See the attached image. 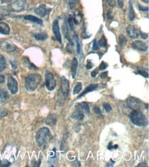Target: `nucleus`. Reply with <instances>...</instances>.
<instances>
[{
    "label": "nucleus",
    "instance_id": "obj_1",
    "mask_svg": "<svg viewBox=\"0 0 149 167\" xmlns=\"http://www.w3.org/2000/svg\"><path fill=\"white\" fill-rule=\"evenodd\" d=\"M50 131L47 128H42L38 130L36 134V141L41 149H45L51 140Z\"/></svg>",
    "mask_w": 149,
    "mask_h": 167
},
{
    "label": "nucleus",
    "instance_id": "obj_2",
    "mask_svg": "<svg viewBox=\"0 0 149 167\" xmlns=\"http://www.w3.org/2000/svg\"><path fill=\"white\" fill-rule=\"evenodd\" d=\"M41 81V76L39 74H30L25 80V87L28 91H34Z\"/></svg>",
    "mask_w": 149,
    "mask_h": 167
},
{
    "label": "nucleus",
    "instance_id": "obj_3",
    "mask_svg": "<svg viewBox=\"0 0 149 167\" xmlns=\"http://www.w3.org/2000/svg\"><path fill=\"white\" fill-rule=\"evenodd\" d=\"M130 120L133 124L137 126L143 127L147 124V119L144 114L139 110H134L130 114Z\"/></svg>",
    "mask_w": 149,
    "mask_h": 167
},
{
    "label": "nucleus",
    "instance_id": "obj_4",
    "mask_svg": "<svg viewBox=\"0 0 149 167\" xmlns=\"http://www.w3.org/2000/svg\"><path fill=\"white\" fill-rule=\"evenodd\" d=\"M70 93V83L65 77H62L61 79V88L59 90L58 97L60 99H66Z\"/></svg>",
    "mask_w": 149,
    "mask_h": 167
},
{
    "label": "nucleus",
    "instance_id": "obj_5",
    "mask_svg": "<svg viewBox=\"0 0 149 167\" xmlns=\"http://www.w3.org/2000/svg\"><path fill=\"white\" fill-rule=\"evenodd\" d=\"M27 6V1H25V0H17V1L10 3L9 6H8L7 8L9 12H19L26 9Z\"/></svg>",
    "mask_w": 149,
    "mask_h": 167
},
{
    "label": "nucleus",
    "instance_id": "obj_6",
    "mask_svg": "<svg viewBox=\"0 0 149 167\" xmlns=\"http://www.w3.org/2000/svg\"><path fill=\"white\" fill-rule=\"evenodd\" d=\"M45 86L49 91H53L56 87V80L54 79V77L53 74L49 71H46L45 74Z\"/></svg>",
    "mask_w": 149,
    "mask_h": 167
},
{
    "label": "nucleus",
    "instance_id": "obj_7",
    "mask_svg": "<svg viewBox=\"0 0 149 167\" xmlns=\"http://www.w3.org/2000/svg\"><path fill=\"white\" fill-rule=\"evenodd\" d=\"M127 102L129 107L133 110H138L140 108H142V102L139 99H137V98L129 97L127 99Z\"/></svg>",
    "mask_w": 149,
    "mask_h": 167
},
{
    "label": "nucleus",
    "instance_id": "obj_8",
    "mask_svg": "<svg viewBox=\"0 0 149 167\" xmlns=\"http://www.w3.org/2000/svg\"><path fill=\"white\" fill-rule=\"evenodd\" d=\"M0 48L1 50L6 52H13L17 49V47L12 42L9 41H3L0 44Z\"/></svg>",
    "mask_w": 149,
    "mask_h": 167
},
{
    "label": "nucleus",
    "instance_id": "obj_9",
    "mask_svg": "<svg viewBox=\"0 0 149 167\" xmlns=\"http://www.w3.org/2000/svg\"><path fill=\"white\" fill-rule=\"evenodd\" d=\"M8 88L13 95L16 94L18 91V83L12 76H9L8 79Z\"/></svg>",
    "mask_w": 149,
    "mask_h": 167
},
{
    "label": "nucleus",
    "instance_id": "obj_10",
    "mask_svg": "<svg viewBox=\"0 0 149 167\" xmlns=\"http://www.w3.org/2000/svg\"><path fill=\"white\" fill-rule=\"evenodd\" d=\"M131 47L134 49L141 51H146L148 49V46L144 42L141 41H135L131 43Z\"/></svg>",
    "mask_w": 149,
    "mask_h": 167
},
{
    "label": "nucleus",
    "instance_id": "obj_11",
    "mask_svg": "<svg viewBox=\"0 0 149 167\" xmlns=\"http://www.w3.org/2000/svg\"><path fill=\"white\" fill-rule=\"evenodd\" d=\"M52 30L54 32L55 37H56V40L58 41L60 43H62V38H61V35L60 32V29H59L58 26V21L56 19L54 21L52 24Z\"/></svg>",
    "mask_w": 149,
    "mask_h": 167
},
{
    "label": "nucleus",
    "instance_id": "obj_12",
    "mask_svg": "<svg viewBox=\"0 0 149 167\" xmlns=\"http://www.w3.org/2000/svg\"><path fill=\"white\" fill-rule=\"evenodd\" d=\"M49 10H50L47 9L46 6L43 4L37 7V8L34 9V12H35L37 15H39V17H45L47 14H48Z\"/></svg>",
    "mask_w": 149,
    "mask_h": 167
},
{
    "label": "nucleus",
    "instance_id": "obj_13",
    "mask_svg": "<svg viewBox=\"0 0 149 167\" xmlns=\"http://www.w3.org/2000/svg\"><path fill=\"white\" fill-rule=\"evenodd\" d=\"M127 32L129 37L132 38H136L139 36V32L138 30L135 28V26H132V25H129L127 28Z\"/></svg>",
    "mask_w": 149,
    "mask_h": 167
},
{
    "label": "nucleus",
    "instance_id": "obj_14",
    "mask_svg": "<svg viewBox=\"0 0 149 167\" xmlns=\"http://www.w3.org/2000/svg\"><path fill=\"white\" fill-rule=\"evenodd\" d=\"M76 110H78L80 112H83V114H89V107L88 103H78L76 106Z\"/></svg>",
    "mask_w": 149,
    "mask_h": 167
},
{
    "label": "nucleus",
    "instance_id": "obj_15",
    "mask_svg": "<svg viewBox=\"0 0 149 167\" xmlns=\"http://www.w3.org/2000/svg\"><path fill=\"white\" fill-rule=\"evenodd\" d=\"M57 118L56 114H49L45 119V123L49 126H54L56 123Z\"/></svg>",
    "mask_w": 149,
    "mask_h": 167
},
{
    "label": "nucleus",
    "instance_id": "obj_16",
    "mask_svg": "<svg viewBox=\"0 0 149 167\" xmlns=\"http://www.w3.org/2000/svg\"><path fill=\"white\" fill-rule=\"evenodd\" d=\"M0 34L4 35L10 34V27L4 22H0Z\"/></svg>",
    "mask_w": 149,
    "mask_h": 167
},
{
    "label": "nucleus",
    "instance_id": "obj_17",
    "mask_svg": "<svg viewBox=\"0 0 149 167\" xmlns=\"http://www.w3.org/2000/svg\"><path fill=\"white\" fill-rule=\"evenodd\" d=\"M98 86V84H90V85L88 86L87 88H86V89L83 92V93L81 94V95L78 96V97H77V99H79L80 97H83V96H84L85 95H86V94H87L88 93H89V92L95 91V89H97Z\"/></svg>",
    "mask_w": 149,
    "mask_h": 167
},
{
    "label": "nucleus",
    "instance_id": "obj_18",
    "mask_svg": "<svg viewBox=\"0 0 149 167\" xmlns=\"http://www.w3.org/2000/svg\"><path fill=\"white\" fill-rule=\"evenodd\" d=\"M24 18L26 19V20L30 21L32 23H35V24H37L39 25L43 24V21H42L41 19L38 18L37 17L32 16V15H26V16H24Z\"/></svg>",
    "mask_w": 149,
    "mask_h": 167
},
{
    "label": "nucleus",
    "instance_id": "obj_19",
    "mask_svg": "<svg viewBox=\"0 0 149 167\" xmlns=\"http://www.w3.org/2000/svg\"><path fill=\"white\" fill-rule=\"evenodd\" d=\"M77 67H78V60H77V59L76 58H74L73 60H72V66H71L72 75V78H73L74 79L76 78Z\"/></svg>",
    "mask_w": 149,
    "mask_h": 167
},
{
    "label": "nucleus",
    "instance_id": "obj_20",
    "mask_svg": "<svg viewBox=\"0 0 149 167\" xmlns=\"http://www.w3.org/2000/svg\"><path fill=\"white\" fill-rule=\"evenodd\" d=\"M71 117L73 118V119H75L77 121H82V120H83V118H84V114L83 112L78 111V110H76L72 114Z\"/></svg>",
    "mask_w": 149,
    "mask_h": 167
},
{
    "label": "nucleus",
    "instance_id": "obj_21",
    "mask_svg": "<svg viewBox=\"0 0 149 167\" xmlns=\"http://www.w3.org/2000/svg\"><path fill=\"white\" fill-rule=\"evenodd\" d=\"M62 30H63V32L64 36H65L67 39L68 40L69 42H70V43L72 45H73V42H72V38H71V37H70V34H69V30H68V26H67L66 24H65L64 26H63Z\"/></svg>",
    "mask_w": 149,
    "mask_h": 167
},
{
    "label": "nucleus",
    "instance_id": "obj_22",
    "mask_svg": "<svg viewBox=\"0 0 149 167\" xmlns=\"http://www.w3.org/2000/svg\"><path fill=\"white\" fill-rule=\"evenodd\" d=\"M8 97L9 96L7 92L5 90L0 88V103L4 102L5 101H6L8 99Z\"/></svg>",
    "mask_w": 149,
    "mask_h": 167
},
{
    "label": "nucleus",
    "instance_id": "obj_23",
    "mask_svg": "<svg viewBox=\"0 0 149 167\" xmlns=\"http://www.w3.org/2000/svg\"><path fill=\"white\" fill-rule=\"evenodd\" d=\"M23 62H24L25 66L28 67L30 69H37V67L34 66L32 62H30V61L28 58H23Z\"/></svg>",
    "mask_w": 149,
    "mask_h": 167
},
{
    "label": "nucleus",
    "instance_id": "obj_24",
    "mask_svg": "<svg viewBox=\"0 0 149 167\" xmlns=\"http://www.w3.org/2000/svg\"><path fill=\"white\" fill-rule=\"evenodd\" d=\"M137 72H138L140 75H142V76H144V78H148V69H146L145 67H137Z\"/></svg>",
    "mask_w": 149,
    "mask_h": 167
},
{
    "label": "nucleus",
    "instance_id": "obj_25",
    "mask_svg": "<svg viewBox=\"0 0 149 167\" xmlns=\"http://www.w3.org/2000/svg\"><path fill=\"white\" fill-rule=\"evenodd\" d=\"M129 17L130 21H133V19H135V12L134 10H133V3L132 1H129Z\"/></svg>",
    "mask_w": 149,
    "mask_h": 167
},
{
    "label": "nucleus",
    "instance_id": "obj_26",
    "mask_svg": "<svg viewBox=\"0 0 149 167\" xmlns=\"http://www.w3.org/2000/svg\"><path fill=\"white\" fill-rule=\"evenodd\" d=\"M34 38L37 41H45L47 38V34L44 32H41V33H37L34 34Z\"/></svg>",
    "mask_w": 149,
    "mask_h": 167
},
{
    "label": "nucleus",
    "instance_id": "obj_27",
    "mask_svg": "<svg viewBox=\"0 0 149 167\" xmlns=\"http://www.w3.org/2000/svg\"><path fill=\"white\" fill-rule=\"evenodd\" d=\"M67 135L68 134H65L63 136V139L62 140V142H61V150L62 151H65L67 149V139H68V137H67Z\"/></svg>",
    "mask_w": 149,
    "mask_h": 167
},
{
    "label": "nucleus",
    "instance_id": "obj_28",
    "mask_svg": "<svg viewBox=\"0 0 149 167\" xmlns=\"http://www.w3.org/2000/svg\"><path fill=\"white\" fill-rule=\"evenodd\" d=\"M6 60L4 57L2 55L0 54V72H1L2 71L6 68Z\"/></svg>",
    "mask_w": 149,
    "mask_h": 167
},
{
    "label": "nucleus",
    "instance_id": "obj_29",
    "mask_svg": "<svg viewBox=\"0 0 149 167\" xmlns=\"http://www.w3.org/2000/svg\"><path fill=\"white\" fill-rule=\"evenodd\" d=\"M68 24H69V26H70V30H72V31H73L74 30V18L71 15H69V17H68Z\"/></svg>",
    "mask_w": 149,
    "mask_h": 167
},
{
    "label": "nucleus",
    "instance_id": "obj_30",
    "mask_svg": "<svg viewBox=\"0 0 149 167\" xmlns=\"http://www.w3.org/2000/svg\"><path fill=\"white\" fill-rule=\"evenodd\" d=\"M82 90V84L81 82H78V83L76 84L75 87L74 88L73 91V94L74 95H76V94H78Z\"/></svg>",
    "mask_w": 149,
    "mask_h": 167
},
{
    "label": "nucleus",
    "instance_id": "obj_31",
    "mask_svg": "<svg viewBox=\"0 0 149 167\" xmlns=\"http://www.w3.org/2000/svg\"><path fill=\"white\" fill-rule=\"evenodd\" d=\"M98 44L99 46H101V47H107V40L104 36H102V37L101 38V39L98 42Z\"/></svg>",
    "mask_w": 149,
    "mask_h": 167
},
{
    "label": "nucleus",
    "instance_id": "obj_32",
    "mask_svg": "<svg viewBox=\"0 0 149 167\" xmlns=\"http://www.w3.org/2000/svg\"><path fill=\"white\" fill-rule=\"evenodd\" d=\"M127 43V39H126L125 36H124L123 35H120L119 37V44L121 47H123L125 46Z\"/></svg>",
    "mask_w": 149,
    "mask_h": 167
},
{
    "label": "nucleus",
    "instance_id": "obj_33",
    "mask_svg": "<svg viewBox=\"0 0 149 167\" xmlns=\"http://www.w3.org/2000/svg\"><path fill=\"white\" fill-rule=\"evenodd\" d=\"M75 41L76 43V45H77V52L78 54L81 53V44H80L79 39H78V36L77 35L75 36Z\"/></svg>",
    "mask_w": 149,
    "mask_h": 167
},
{
    "label": "nucleus",
    "instance_id": "obj_34",
    "mask_svg": "<svg viewBox=\"0 0 149 167\" xmlns=\"http://www.w3.org/2000/svg\"><path fill=\"white\" fill-rule=\"evenodd\" d=\"M10 165V162H9L8 161L6 160H3L2 161H1V162H0V166L1 167L9 166Z\"/></svg>",
    "mask_w": 149,
    "mask_h": 167
},
{
    "label": "nucleus",
    "instance_id": "obj_35",
    "mask_svg": "<svg viewBox=\"0 0 149 167\" xmlns=\"http://www.w3.org/2000/svg\"><path fill=\"white\" fill-rule=\"evenodd\" d=\"M7 115V111L6 110V109L3 108L2 107L0 106V118H2V117L6 116Z\"/></svg>",
    "mask_w": 149,
    "mask_h": 167
},
{
    "label": "nucleus",
    "instance_id": "obj_36",
    "mask_svg": "<svg viewBox=\"0 0 149 167\" xmlns=\"http://www.w3.org/2000/svg\"><path fill=\"white\" fill-rule=\"evenodd\" d=\"M78 1V0H69V4H70V7L71 9H73L75 6Z\"/></svg>",
    "mask_w": 149,
    "mask_h": 167
},
{
    "label": "nucleus",
    "instance_id": "obj_37",
    "mask_svg": "<svg viewBox=\"0 0 149 167\" xmlns=\"http://www.w3.org/2000/svg\"><path fill=\"white\" fill-rule=\"evenodd\" d=\"M103 107H104V110H106V112H109L111 111L112 110V107L111 106L110 104H109V103H104V105H103Z\"/></svg>",
    "mask_w": 149,
    "mask_h": 167
},
{
    "label": "nucleus",
    "instance_id": "obj_38",
    "mask_svg": "<svg viewBox=\"0 0 149 167\" xmlns=\"http://www.w3.org/2000/svg\"><path fill=\"white\" fill-rule=\"evenodd\" d=\"M107 67H108V64H107V63L104 62H102V63H101L100 65V67H99V69H100V70L102 71V70H104Z\"/></svg>",
    "mask_w": 149,
    "mask_h": 167
},
{
    "label": "nucleus",
    "instance_id": "obj_39",
    "mask_svg": "<svg viewBox=\"0 0 149 167\" xmlns=\"http://www.w3.org/2000/svg\"><path fill=\"white\" fill-rule=\"evenodd\" d=\"M99 49V45L98 44V42L96 41H93V50H98Z\"/></svg>",
    "mask_w": 149,
    "mask_h": 167
},
{
    "label": "nucleus",
    "instance_id": "obj_40",
    "mask_svg": "<svg viewBox=\"0 0 149 167\" xmlns=\"http://www.w3.org/2000/svg\"><path fill=\"white\" fill-rule=\"evenodd\" d=\"M93 110H94V112H95V113L96 114H99V115L102 114V112H101L100 109L99 108L98 106H94V107H93Z\"/></svg>",
    "mask_w": 149,
    "mask_h": 167
},
{
    "label": "nucleus",
    "instance_id": "obj_41",
    "mask_svg": "<svg viewBox=\"0 0 149 167\" xmlns=\"http://www.w3.org/2000/svg\"><path fill=\"white\" fill-rule=\"evenodd\" d=\"M93 64H92V62H91V61H89V60L87 61V66H86V68H87V69H91L93 67Z\"/></svg>",
    "mask_w": 149,
    "mask_h": 167
},
{
    "label": "nucleus",
    "instance_id": "obj_42",
    "mask_svg": "<svg viewBox=\"0 0 149 167\" xmlns=\"http://www.w3.org/2000/svg\"><path fill=\"white\" fill-rule=\"evenodd\" d=\"M139 9L140 11H143V12H148V7H143L142 6H139Z\"/></svg>",
    "mask_w": 149,
    "mask_h": 167
},
{
    "label": "nucleus",
    "instance_id": "obj_43",
    "mask_svg": "<svg viewBox=\"0 0 149 167\" xmlns=\"http://www.w3.org/2000/svg\"><path fill=\"white\" fill-rule=\"evenodd\" d=\"M118 4L119 8H122L124 6L123 0H118Z\"/></svg>",
    "mask_w": 149,
    "mask_h": 167
},
{
    "label": "nucleus",
    "instance_id": "obj_44",
    "mask_svg": "<svg viewBox=\"0 0 149 167\" xmlns=\"http://www.w3.org/2000/svg\"><path fill=\"white\" fill-rule=\"evenodd\" d=\"M98 70H94L93 71L91 72V76L93 77V78H95V76H96L97 73H98Z\"/></svg>",
    "mask_w": 149,
    "mask_h": 167
},
{
    "label": "nucleus",
    "instance_id": "obj_45",
    "mask_svg": "<svg viewBox=\"0 0 149 167\" xmlns=\"http://www.w3.org/2000/svg\"><path fill=\"white\" fill-rule=\"evenodd\" d=\"M107 75H108V72L107 71L103 72V73H102V74L100 75V78H104L105 77L107 76Z\"/></svg>",
    "mask_w": 149,
    "mask_h": 167
},
{
    "label": "nucleus",
    "instance_id": "obj_46",
    "mask_svg": "<svg viewBox=\"0 0 149 167\" xmlns=\"http://www.w3.org/2000/svg\"><path fill=\"white\" fill-rule=\"evenodd\" d=\"M108 1H109V4L111 6H115V1L114 0H108Z\"/></svg>",
    "mask_w": 149,
    "mask_h": 167
},
{
    "label": "nucleus",
    "instance_id": "obj_47",
    "mask_svg": "<svg viewBox=\"0 0 149 167\" xmlns=\"http://www.w3.org/2000/svg\"><path fill=\"white\" fill-rule=\"evenodd\" d=\"M114 163L115 162H114L112 160H111L110 162H109V163H107V166H113Z\"/></svg>",
    "mask_w": 149,
    "mask_h": 167
},
{
    "label": "nucleus",
    "instance_id": "obj_48",
    "mask_svg": "<svg viewBox=\"0 0 149 167\" xmlns=\"http://www.w3.org/2000/svg\"><path fill=\"white\" fill-rule=\"evenodd\" d=\"M4 80H5L4 76H0V84H1V83H3V82H4Z\"/></svg>",
    "mask_w": 149,
    "mask_h": 167
},
{
    "label": "nucleus",
    "instance_id": "obj_49",
    "mask_svg": "<svg viewBox=\"0 0 149 167\" xmlns=\"http://www.w3.org/2000/svg\"><path fill=\"white\" fill-rule=\"evenodd\" d=\"M13 0H1V3H9L13 1Z\"/></svg>",
    "mask_w": 149,
    "mask_h": 167
},
{
    "label": "nucleus",
    "instance_id": "obj_50",
    "mask_svg": "<svg viewBox=\"0 0 149 167\" xmlns=\"http://www.w3.org/2000/svg\"><path fill=\"white\" fill-rule=\"evenodd\" d=\"M141 34H142V38H144V39H146V38H147V34H145L144 33H141Z\"/></svg>",
    "mask_w": 149,
    "mask_h": 167
},
{
    "label": "nucleus",
    "instance_id": "obj_51",
    "mask_svg": "<svg viewBox=\"0 0 149 167\" xmlns=\"http://www.w3.org/2000/svg\"><path fill=\"white\" fill-rule=\"evenodd\" d=\"M108 16H109V19H112L113 18V16L111 15V11L109 10V13H108Z\"/></svg>",
    "mask_w": 149,
    "mask_h": 167
},
{
    "label": "nucleus",
    "instance_id": "obj_52",
    "mask_svg": "<svg viewBox=\"0 0 149 167\" xmlns=\"http://www.w3.org/2000/svg\"><path fill=\"white\" fill-rule=\"evenodd\" d=\"M142 1H143V2H144V3H148V0H142Z\"/></svg>",
    "mask_w": 149,
    "mask_h": 167
}]
</instances>
